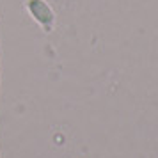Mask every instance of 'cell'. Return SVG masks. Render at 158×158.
Segmentation results:
<instances>
[{
    "instance_id": "6da1fadb",
    "label": "cell",
    "mask_w": 158,
    "mask_h": 158,
    "mask_svg": "<svg viewBox=\"0 0 158 158\" xmlns=\"http://www.w3.org/2000/svg\"><path fill=\"white\" fill-rule=\"evenodd\" d=\"M29 7H30V11H32V15L36 16L37 22H41L43 25L52 23L53 15H52L50 7H48L44 2H41V0H30V2H29Z\"/></svg>"
}]
</instances>
